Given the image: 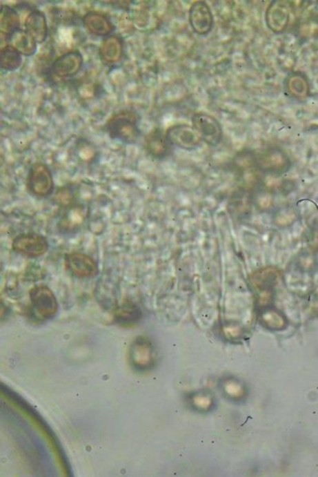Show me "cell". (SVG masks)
I'll use <instances>...</instances> for the list:
<instances>
[{
    "instance_id": "cell-1",
    "label": "cell",
    "mask_w": 318,
    "mask_h": 477,
    "mask_svg": "<svg viewBox=\"0 0 318 477\" xmlns=\"http://www.w3.org/2000/svg\"><path fill=\"white\" fill-rule=\"evenodd\" d=\"M139 115L133 110L124 109L114 113L106 124L109 137L124 144H137L141 136Z\"/></svg>"
},
{
    "instance_id": "cell-2",
    "label": "cell",
    "mask_w": 318,
    "mask_h": 477,
    "mask_svg": "<svg viewBox=\"0 0 318 477\" xmlns=\"http://www.w3.org/2000/svg\"><path fill=\"white\" fill-rule=\"evenodd\" d=\"M192 124L202 141L207 144L215 146L221 143L223 129L220 122L215 117L205 113H198L192 115Z\"/></svg>"
},
{
    "instance_id": "cell-3",
    "label": "cell",
    "mask_w": 318,
    "mask_h": 477,
    "mask_svg": "<svg viewBox=\"0 0 318 477\" xmlns=\"http://www.w3.org/2000/svg\"><path fill=\"white\" fill-rule=\"evenodd\" d=\"M255 164L259 170L275 175L284 174L290 166L288 155L283 150L275 148L260 152L255 156Z\"/></svg>"
},
{
    "instance_id": "cell-4",
    "label": "cell",
    "mask_w": 318,
    "mask_h": 477,
    "mask_svg": "<svg viewBox=\"0 0 318 477\" xmlns=\"http://www.w3.org/2000/svg\"><path fill=\"white\" fill-rule=\"evenodd\" d=\"M30 298L36 315L41 319H50L56 315L57 301L54 293L46 286H36L31 289Z\"/></svg>"
},
{
    "instance_id": "cell-5",
    "label": "cell",
    "mask_w": 318,
    "mask_h": 477,
    "mask_svg": "<svg viewBox=\"0 0 318 477\" xmlns=\"http://www.w3.org/2000/svg\"><path fill=\"white\" fill-rule=\"evenodd\" d=\"M27 184L29 191L34 195H50L54 188V179L49 167L41 162L33 165L28 173Z\"/></svg>"
},
{
    "instance_id": "cell-6",
    "label": "cell",
    "mask_w": 318,
    "mask_h": 477,
    "mask_svg": "<svg viewBox=\"0 0 318 477\" xmlns=\"http://www.w3.org/2000/svg\"><path fill=\"white\" fill-rule=\"evenodd\" d=\"M84 64V59L80 51L72 50L57 57L50 68L52 76L59 79L74 77L79 72Z\"/></svg>"
},
{
    "instance_id": "cell-7",
    "label": "cell",
    "mask_w": 318,
    "mask_h": 477,
    "mask_svg": "<svg viewBox=\"0 0 318 477\" xmlns=\"http://www.w3.org/2000/svg\"><path fill=\"white\" fill-rule=\"evenodd\" d=\"M166 135L172 146L187 150L196 149L202 141L197 130L189 124L171 126L166 130Z\"/></svg>"
},
{
    "instance_id": "cell-8",
    "label": "cell",
    "mask_w": 318,
    "mask_h": 477,
    "mask_svg": "<svg viewBox=\"0 0 318 477\" xmlns=\"http://www.w3.org/2000/svg\"><path fill=\"white\" fill-rule=\"evenodd\" d=\"M189 20L192 30L198 35H207L212 30L213 15L206 2L197 1L192 4Z\"/></svg>"
},
{
    "instance_id": "cell-9",
    "label": "cell",
    "mask_w": 318,
    "mask_h": 477,
    "mask_svg": "<svg viewBox=\"0 0 318 477\" xmlns=\"http://www.w3.org/2000/svg\"><path fill=\"white\" fill-rule=\"evenodd\" d=\"M155 350L147 338H139L130 349V362L139 371L148 370L154 364Z\"/></svg>"
},
{
    "instance_id": "cell-10",
    "label": "cell",
    "mask_w": 318,
    "mask_h": 477,
    "mask_svg": "<svg viewBox=\"0 0 318 477\" xmlns=\"http://www.w3.org/2000/svg\"><path fill=\"white\" fill-rule=\"evenodd\" d=\"M290 18L288 5L284 1H273L266 10V24L275 34L284 32L288 27Z\"/></svg>"
},
{
    "instance_id": "cell-11",
    "label": "cell",
    "mask_w": 318,
    "mask_h": 477,
    "mask_svg": "<svg viewBox=\"0 0 318 477\" xmlns=\"http://www.w3.org/2000/svg\"><path fill=\"white\" fill-rule=\"evenodd\" d=\"M13 249L20 254L29 257H39L48 250L46 240L37 234L19 235L13 241Z\"/></svg>"
},
{
    "instance_id": "cell-12",
    "label": "cell",
    "mask_w": 318,
    "mask_h": 477,
    "mask_svg": "<svg viewBox=\"0 0 318 477\" xmlns=\"http://www.w3.org/2000/svg\"><path fill=\"white\" fill-rule=\"evenodd\" d=\"M66 265L68 270L78 278H90L97 273L95 260L86 254L72 253L67 255Z\"/></svg>"
},
{
    "instance_id": "cell-13",
    "label": "cell",
    "mask_w": 318,
    "mask_h": 477,
    "mask_svg": "<svg viewBox=\"0 0 318 477\" xmlns=\"http://www.w3.org/2000/svg\"><path fill=\"white\" fill-rule=\"evenodd\" d=\"M144 148L155 159H163L170 155L172 145L159 128L151 130L144 138Z\"/></svg>"
},
{
    "instance_id": "cell-14",
    "label": "cell",
    "mask_w": 318,
    "mask_h": 477,
    "mask_svg": "<svg viewBox=\"0 0 318 477\" xmlns=\"http://www.w3.org/2000/svg\"><path fill=\"white\" fill-rule=\"evenodd\" d=\"M25 30L38 44L45 43L49 34L45 14L39 10H32L26 19Z\"/></svg>"
},
{
    "instance_id": "cell-15",
    "label": "cell",
    "mask_w": 318,
    "mask_h": 477,
    "mask_svg": "<svg viewBox=\"0 0 318 477\" xmlns=\"http://www.w3.org/2000/svg\"><path fill=\"white\" fill-rule=\"evenodd\" d=\"M83 24L90 34L98 37L112 35L115 26L106 14L90 12L83 17Z\"/></svg>"
},
{
    "instance_id": "cell-16",
    "label": "cell",
    "mask_w": 318,
    "mask_h": 477,
    "mask_svg": "<svg viewBox=\"0 0 318 477\" xmlns=\"http://www.w3.org/2000/svg\"><path fill=\"white\" fill-rule=\"evenodd\" d=\"M124 54L123 41L121 37L110 35L104 38L100 48L101 60L108 65L116 64Z\"/></svg>"
},
{
    "instance_id": "cell-17",
    "label": "cell",
    "mask_w": 318,
    "mask_h": 477,
    "mask_svg": "<svg viewBox=\"0 0 318 477\" xmlns=\"http://www.w3.org/2000/svg\"><path fill=\"white\" fill-rule=\"evenodd\" d=\"M6 41L8 44L12 46L21 55L25 57L34 55L38 50L37 41L26 30H19Z\"/></svg>"
},
{
    "instance_id": "cell-18",
    "label": "cell",
    "mask_w": 318,
    "mask_h": 477,
    "mask_svg": "<svg viewBox=\"0 0 318 477\" xmlns=\"http://www.w3.org/2000/svg\"><path fill=\"white\" fill-rule=\"evenodd\" d=\"M20 29V17L17 10L3 4L0 9V33L7 40Z\"/></svg>"
},
{
    "instance_id": "cell-19",
    "label": "cell",
    "mask_w": 318,
    "mask_h": 477,
    "mask_svg": "<svg viewBox=\"0 0 318 477\" xmlns=\"http://www.w3.org/2000/svg\"><path fill=\"white\" fill-rule=\"evenodd\" d=\"M286 90L289 95L297 99L308 97L310 88L306 77L301 72H294L286 81Z\"/></svg>"
},
{
    "instance_id": "cell-20",
    "label": "cell",
    "mask_w": 318,
    "mask_h": 477,
    "mask_svg": "<svg viewBox=\"0 0 318 477\" xmlns=\"http://www.w3.org/2000/svg\"><path fill=\"white\" fill-rule=\"evenodd\" d=\"M279 273L273 267H267L255 271L251 281L255 289L264 293H269L279 280Z\"/></svg>"
},
{
    "instance_id": "cell-21",
    "label": "cell",
    "mask_w": 318,
    "mask_h": 477,
    "mask_svg": "<svg viewBox=\"0 0 318 477\" xmlns=\"http://www.w3.org/2000/svg\"><path fill=\"white\" fill-rule=\"evenodd\" d=\"M22 55L9 44L2 47L0 53V65L5 72H14L19 69L23 63Z\"/></svg>"
},
{
    "instance_id": "cell-22",
    "label": "cell",
    "mask_w": 318,
    "mask_h": 477,
    "mask_svg": "<svg viewBox=\"0 0 318 477\" xmlns=\"http://www.w3.org/2000/svg\"><path fill=\"white\" fill-rule=\"evenodd\" d=\"M140 314L139 309L134 306L127 305L118 309L116 318L118 322L128 324L139 321Z\"/></svg>"
}]
</instances>
